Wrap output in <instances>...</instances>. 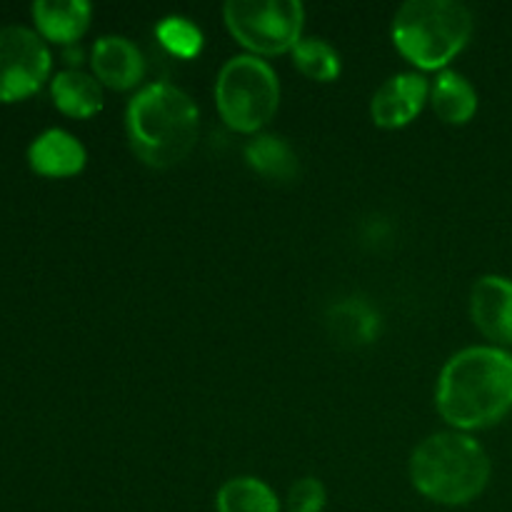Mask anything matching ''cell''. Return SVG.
<instances>
[{"label":"cell","mask_w":512,"mask_h":512,"mask_svg":"<svg viewBox=\"0 0 512 512\" xmlns=\"http://www.w3.org/2000/svg\"><path fill=\"white\" fill-rule=\"evenodd\" d=\"M470 315L485 338L512 345V280L483 275L470 293Z\"/></svg>","instance_id":"cell-9"},{"label":"cell","mask_w":512,"mask_h":512,"mask_svg":"<svg viewBox=\"0 0 512 512\" xmlns=\"http://www.w3.org/2000/svg\"><path fill=\"white\" fill-rule=\"evenodd\" d=\"M410 480L435 503L465 505L488 488L490 458L470 435L435 433L413 450Z\"/></svg>","instance_id":"cell-3"},{"label":"cell","mask_w":512,"mask_h":512,"mask_svg":"<svg viewBox=\"0 0 512 512\" xmlns=\"http://www.w3.org/2000/svg\"><path fill=\"white\" fill-rule=\"evenodd\" d=\"M473 15L455 0H410L393 20V43L413 65L438 70L468 45Z\"/></svg>","instance_id":"cell-4"},{"label":"cell","mask_w":512,"mask_h":512,"mask_svg":"<svg viewBox=\"0 0 512 512\" xmlns=\"http://www.w3.org/2000/svg\"><path fill=\"white\" fill-rule=\"evenodd\" d=\"M50 50L35 30L25 25L0 28V100L33 95L50 73Z\"/></svg>","instance_id":"cell-7"},{"label":"cell","mask_w":512,"mask_h":512,"mask_svg":"<svg viewBox=\"0 0 512 512\" xmlns=\"http://www.w3.org/2000/svg\"><path fill=\"white\" fill-rule=\"evenodd\" d=\"M293 60L300 73L320 83H330L340 75L338 50L320 38H300L293 48Z\"/></svg>","instance_id":"cell-18"},{"label":"cell","mask_w":512,"mask_h":512,"mask_svg":"<svg viewBox=\"0 0 512 512\" xmlns=\"http://www.w3.org/2000/svg\"><path fill=\"white\" fill-rule=\"evenodd\" d=\"M328 325L335 338L350 345H368L380 335V315L360 298L340 300L328 313Z\"/></svg>","instance_id":"cell-15"},{"label":"cell","mask_w":512,"mask_h":512,"mask_svg":"<svg viewBox=\"0 0 512 512\" xmlns=\"http://www.w3.org/2000/svg\"><path fill=\"white\" fill-rule=\"evenodd\" d=\"M135 155L153 168H170L193 150L198 140V105L170 83L140 88L125 113Z\"/></svg>","instance_id":"cell-2"},{"label":"cell","mask_w":512,"mask_h":512,"mask_svg":"<svg viewBox=\"0 0 512 512\" xmlns=\"http://www.w3.org/2000/svg\"><path fill=\"white\" fill-rule=\"evenodd\" d=\"M55 105L73 118H90L103 108V88L83 70H63L50 83Z\"/></svg>","instance_id":"cell-13"},{"label":"cell","mask_w":512,"mask_h":512,"mask_svg":"<svg viewBox=\"0 0 512 512\" xmlns=\"http://www.w3.org/2000/svg\"><path fill=\"white\" fill-rule=\"evenodd\" d=\"M90 3L85 0H35L33 18L40 33L55 43H75L90 25Z\"/></svg>","instance_id":"cell-12"},{"label":"cell","mask_w":512,"mask_h":512,"mask_svg":"<svg viewBox=\"0 0 512 512\" xmlns=\"http://www.w3.org/2000/svg\"><path fill=\"white\" fill-rule=\"evenodd\" d=\"M28 163L40 175L68 178L85 168V148L68 130L50 128L30 143Z\"/></svg>","instance_id":"cell-11"},{"label":"cell","mask_w":512,"mask_h":512,"mask_svg":"<svg viewBox=\"0 0 512 512\" xmlns=\"http://www.w3.org/2000/svg\"><path fill=\"white\" fill-rule=\"evenodd\" d=\"M223 15L230 33L253 53H285L303 38L305 8L298 0H228Z\"/></svg>","instance_id":"cell-6"},{"label":"cell","mask_w":512,"mask_h":512,"mask_svg":"<svg viewBox=\"0 0 512 512\" xmlns=\"http://www.w3.org/2000/svg\"><path fill=\"white\" fill-rule=\"evenodd\" d=\"M430 100H433L435 113L450 125L468 123L478 110V93L470 80L455 70H445L438 75L433 90H430Z\"/></svg>","instance_id":"cell-14"},{"label":"cell","mask_w":512,"mask_h":512,"mask_svg":"<svg viewBox=\"0 0 512 512\" xmlns=\"http://www.w3.org/2000/svg\"><path fill=\"white\" fill-rule=\"evenodd\" d=\"M160 43L165 45V50H170L178 58H195L203 48V33H200L198 25L193 20L183 18V15H168L158 23L155 28Z\"/></svg>","instance_id":"cell-19"},{"label":"cell","mask_w":512,"mask_h":512,"mask_svg":"<svg viewBox=\"0 0 512 512\" xmlns=\"http://www.w3.org/2000/svg\"><path fill=\"white\" fill-rule=\"evenodd\" d=\"M220 118L238 133H255L275 115L280 83L275 70L258 55H235L215 80Z\"/></svg>","instance_id":"cell-5"},{"label":"cell","mask_w":512,"mask_h":512,"mask_svg":"<svg viewBox=\"0 0 512 512\" xmlns=\"http://www.w3.org/2000/svg\"><path fill=\"white\" fill-rule=\"evenodd\" d=\"M428 95V78L420 73H398L385 80L373 95L370 115L380 128H403L423 110Z\"/></svg>","instance_id":"cell-8"},{"label":"cell","mask_w":512,"mask_h":512,"mask_svg":"<svg viewBox=\"0 0 512 512\" xmlns=\"http://www.w3.org/2000/svg\"><path fill=\"white\" fill-rule=\"evenodd\" d=\"M245 160L268 180H293L298 175V155L280 135H255L245 145Z\"/></svg>","instance_id":"cell-16"},{"label":"cell","mask_w":512,"mask_h":512,"mask_svg":"<svg viewBox=\"0 0 512 512\" xmlns=\"http://www.w3.org/2000/svg\"><path fill=\"white\" fill-rule=\"evenodd\" d=\"M325 495L323 483L318 478H300L293 483L288 493V510L290 512H323L325 508Z\"/></svg>","instance_id":"cell-20"},{"label":"cell","mask_w":512,"mask_h":512,"mask_svg":"<svg viewBox=\"0 0 512 512\" xmlns=\"http://www.w3.org/2000/svg\"><path fill=\"white\" fill-rule=\"evenodd\" d=\"M215 508L218 512H280V503L263 480L233 478L218 490Z\"/></svg>","instance_id":"cell-17"},{"label":"cell","mask_w":512,"mask_h":512,"mask_svg":"<svg viewBox=\"0 0 512 512\" xmlns=\"http://www.w3.org/2000/svg\"><path fill=\"white\" fill-rule=\"evenodd\" d=\"M435 403L453 428L495 425L512 410V355L488 345L455 353L440 373Z\"/></svg>","instance_id":"cell-1"},{"label":"cell","mask_w":512,"mask_h":512,"mask_svg":"<svg viewBox=\"0 0 512 512\" xmlns=\"http://www.w3.org/2000/svg\"><path fill=\"white\" fill-rule=\"evenodd\" d=\"M90 63H93L100 83L118 90H128L138 85L145 73L143 53H140L133 40L123 38V35H103V38H98V43L93 45Z\"/></svg>","instance_id":"cell-10"}]
</instances>
